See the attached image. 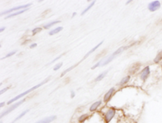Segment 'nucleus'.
Segmentation results:
<instances>
[{"label":"nucleus","mask_w":162,"mask_h":123,"mask_svg":"<svg viewBox=\"0 0 162 123\" xmlns=\"http://www.w3.org/2000/svg\"><path fill=\"white\" fill-rule=\"evenodd\" d=\"M101 100H98V101H96L94 102L93 105L90 106V112H94V111H96L98 108H99V106H101Z\"/></svg>","instance_id":"9b49d317"},{"label":"nucleus","mask_w":162,"mask_h":123,"mask_svg":"<svg viewBox=\"0 0 162 123\" xmlns=\"http://www.w3.org/2000/svg\"><path fill=\"white\" fill-rule=\"evenodd\" d=\"M94 4H95V1H92V3H91V4H89V6H88V7H87L86 9H84V10H83V11H82V13H81V15H84V14H85V13H86L87 11H88V10L90 9L91 7H93V6Z\"/></svg>","instance_id":"412c9836"},{"label":"nucleus","mask_w":162,"mask_h":123,"mask_svg":"<svg viewBox=\"0 0 162 123\" xmlns=\"http://www.w3.org/2000/svg\"><path fill=\"white\" fill-rule=\"evenodd\" d=\"M36 47V43H32L30 45V48H34Z\"/></svg>","instance_id":"bb28decb"},{"label":"nucleus","mask_w":162,"mask_h":123,"mask_svg":"<svg viewBox=\"0 0 162 123\" xmlns=\"http://www.w3.org/2000/svg\"><path fill=\"white\" fill-rule=\"evenodd\" d=\"M130 78V77L129 75L125 77H123V79L121 80V82H120V85H121V86H123V85H125L126 83H127V82H129Z\"/></svg>","instance_id":"6ab92c4d"},{"label":"nucleus","mask_w":162,"mask_h":123,"mask_svg":"<svg viewBox=\"0 0 162 123\" xmlns=\"http://www.w3.org/2000/svg\"><path fill=\"white\" fill-rule=\"evenodd\" d=\"M115 109H113V108L109 109L108 110L106 111V112H105V121H106V122H109L114 118V117L115 116Z\"/></svg>","instance_id":"39448f33"},{"label":"nucleus","mask_w":162,"mask_h":123,"mask_svg":"<svg viewBox=\"0 0 162 123\" xmlns=\"http://www.w3.org/2000/svg\"><path fill=\"white\" fill-rule=\"evenodd\" d=\"M9 89V87H6V88H4V89H3V90H1V91H0V94L3 95L4 93V92H6V91H7Z\"/></svg>","instance_id":"393cba45"},{"label":"nucleus","mask_w":162,"mask_h":123,"mask_svg":"<svg viewBox=\"0 0 162 123\" xmlns=\"http://www.w3.org/2000/svg\"><path fill=\"white\" fill-rule=\"evenodd\" d=\"M29 109H27V110H25V111H24V112H21V113H20V115H19V116L17 117H16V118H15V119L14 120V121H12V122H11V123H15V122H17L18 120H20V118H21V117H23L25 116V115L26 113L29 112Z\"/></svg>","instance_id":"2eb2a0df"},{"label":"nucleus","mask_w":162,"mask_h":123,"mask_svg":"<svg viewBox=\"0 0 162 123\" xmlns=\"http://www.w3.org/2000/svg\"><path fill=\"white\" fill-rule=\"evenodd\" d=\"M42 30V28H41V27H37V28H35V29H32V35H35L36 33H38L39 32H41Z\"/></svg>","instance_id":"4be33fe9"},{"label":"nucleus","mask_w":162,"mask_h":123,"mask_svg":"<svg viewBox=\"0 0 162 123\" xmlns=\"http://www.w3.org/2000/svg\"><path fill=\"white\" fill-rule=\"evenodd\" d=\"M71 97H72V98L75 97V92H74L73 91H71Z\"/></svg>","instance_id":"cd10ccee"},{"label":"nucleus","mask_w":162,"mask_h":123,"mask_svg":"<svg viewBox=\"0 0 162 123\" xmlns=\"http://www.w3.org/2000/svg\"><path fill=\"white\" fill-rule=\"evenodd\" d=\"M64 55V54H62L61 55H59V56H58V57H57V58H55V59H54V60H53V61H51L50 63V64H53V63H54V62H55V61H56V60H58V59L60 58V57H62V55Z\"/></svg>","instance_id":"a878e982"},{"label":"nucleus","mask_w":162,"mask_h":123,"mask_svg":"<svg viewBox=\"0 0 162 123\" xmlns=\"http://www.w3.org/2000/svg\"><path fill=\"white\" fill-rule=\"evenodd\" d=\"M56 118H57L56 116H50L48 117H46V118H43V119L39 120V121H37L35 123H51L52 122H54Z\"/></svg>","instance_id":"1a4fd4ad"},{"label":"nucleus","mask_w":162,"mask_h":123,"mask_svg":"<svg viewBox=\"0 0 162 123\" xmlns=\"http://www.w3.org/2000/svg\"><path fill=\"white\" fill-rule=\"evenodd\" d=\"M161 7V3L159 1H153L148 4V10L150 11H155Z\"/></svg>","instance_id":"423d86ee"},{"label":"nucleus","mask_w":162,"mask_h":123,"mask_svg":"<svg viewBox=\"0 0 162 123\" xmlns=\"http://www.w3.org/2000/svg\"><path fill=\"white\" fill-rule=\"evenodd\" d=\"M89 117V115L88 113H85V114H83L79 117V122H83L86 119H88V117Z\"/></svg>","instance_id":"aec40b11"},{"label":"nucleus","mask_w":162,"mask_h":123,"mask_svg":"<svg viewBox=\"0 0 162 123\" xmlns=\"http://www.w3.org/2000/svg\"><path fill=\"white\" fill-rule=\"evenodd\" d=\"M161 60H162V51H160L158 54L156 55V56L155 59H154V63L157 64V63H159V62L161 61Z\"/></svg>","instance_id":"f3484780"},{"label":"nucleus","mask_w":162,"mask_h":123,"mask_svg":"<svg viewBox=\"0 0 162 123\" xmlns=\"http://www.w3.org/2000/svg\"><path fill=\"white\" fill-rule=\"evenodd\" d=\"M28 9L29 8H27V9H25V10H21V11H16V12H13L12 14H10L7 16V17L6 18L8 19V18H11V17H14L15 16H18L20 14H22V13H24V12H25L26 11H28Z\"/></svg>","instance_id":"ddd939ff"},{"label":"nucleus","mask_w":162,"mask_h":123,"mask_svg":"<svg viewBox=\"0 0 162 123\" xmlns=\"http://www.w3.org/2000/svg\"><path fill=\"white\" fill-rule=\"evenodd\" d=\"M103 43V41H102V42H101V43H98L97 45V46H96V47H94L93 48V49H91L90 51H88V53H87L86 55H84V57H83V59H82V61H83V60H84V59H86L87 57H88V56H89V55H90L91 54H92V53H93V52H94V51H96V50H97V48H98V47H100V46H101V44Z\"/></svg>","instance_id":"f8f14e48"},{"label":"nucleus","mask_w":162,"mask_h":123,"mask_svg":"<svg viewBox=\"0 0 162 123\" xmlns=\"http://www.w3.org/2000/svg\"><path fill=\"white\" fill-rule=\"evenodd\" d=\"M114 91H115L114 88H110V89H109V90L107 91V93L104 95V102L106 103V102L109 101V100H110V99L112 98V96H113L114 93Z\"/></svg>","instance_id":"6e6552de"},{"label":"nucleus","mask_w":162,"mask_h":123,"mask_svg":"<svg viewBox=\"0 0 162 123\" xmlns=\"http://www.w3.org/2000/svg\"><path fill=\"white\" fill-rule=\"evenodd\" d=\"M50 77H47L46 79L44 80L42 82H41V83L37 84V85H36L35 87H32V88H30V89H29V90H27V91H25V92H23V93H21V94L18 95L17 96H15V97L13 98L12 100H9V101L7 102V105H11V104H13L14 102L17 101L19 99H20V98H22V97H23V96H25V95H28V94H29V93H30V92H32V91H34V90H36V89H37L38 87H41V86H43L44 84L46 83L47 82L49 81V79H50Z\"/></svg>","instance_id":"f257e3e1"},{"label":"nucleus","mask_w":162,"mask_h":123,"mask_svg":"<svg viewBox=\"0 0 162 123\" xmlns=\"http://www.w3.org/2000/svg\"><path fill=\"white\" fill-rule=\"evenodd\" d=\"M150 74V68L149 66H146L140 73V78L143 81H145V80L148 78V77L149 76Z\"/></svg>","instance_id":"0eeeda50"},{"label":"nucleus","mask_w":162,"mask_h":123,"mask_svg":"<svg viewBox=\"0 0 162 123\" xmlns=\"http://www.w3.org/2000/svg\"><path fill=\"white\" fill-rule=\"evenodd\" d=\"M30 5H31V4H25V5H20V6H18V7H14V8H11V9L7 10V11H4V12H2V13H1V15L3 16V15L9 14V13H11V12H13V11L16 12V11H21V10H25V9H27V7H29Z\"/></svg>","instance_id":"20e7f679"},{"label":"nucleus","mask_w":162,"mask_h":123,"mask_svg":"<svg viewBox=\"0 0 162 123\" xmlns=\"http://www.w3.org/2000/svg\"><path fill=\"white\" fill-rule=\"evenodd\" d=\"M107 73H108V71H104V72H103L102 73H101L99 76L97 77V78L95 79V82H99V81H101V80H102L103 78H104V77H105V75L107 74Z\"/></svg>","instance_id":"a211bd4d"},{"label":"nucleus","mask_w":162,"mask_h":123,"mask_svg":"<svg viewBox=\"0 0 162 123\" xmlns=\"http://www.w3.org/2000/svg\"><path fill=\"white\" fill-rule=\"evenodd\" d=\"M140 68V63H135V64H134L129 69V73L130 74H133L135 73V72H137L139 69Z\"/></svg>","instance_id":"9d476101"},{"label":"nucleus","mask_w":162,"mask_h":123,"mask_svg":"<svg viewBox=\"0 0 162 123\" xmlns=\"http://www.w3.org/2000/svg\"><path fill=\"white\" fill-rule=\"evenodd\" d=\"M4 105H5V103H3V102H2V103H1V104H0V107H1V108H3V107H4Z\"/></svg>","instance_id":"c85d7f7f"},{"label":"nucleus","mask_w":162,"mask_h":123,"mask_svg":"<svg viewBox=\"0 0 162 123\" xmlns=\"http://www.w3.org/2000/svg\"><path fill=\"white\" fill-rule=\"evenodd\" d=\"M15 53H16V51H11V52H10V53H8V54H7V55H6V56L4 57V59L7 58V57H10V56H11V55H13L15 54Z\"/></svg>","instance_id":"b1692460"},{"label":"nucleus","mask_w":162,"mask_h":123,"mask_svg":"<svg viewBox=\"0 0 162 123\" xmlns=\"http://www.w3.org/2000/svg\"><path fill=\"white\" fill-rule=\"evenodd\" d=\"M4 30H5V27H2L1 29H0V32H3Z\"/></svg>","instance_id":"c756f323"},{"label":"nucleus","mask_w":162,"mask_h":123,"mask_svg":"<svg viewBox=\"0 0 162 123\" xmlns=\"http://www.w3.org/2000/svg\"><path fill=\"white\" fill-rule=\"evenodd\" d=\"M60 21H53V22H50V23H48V24H46V25H45L44 26V29H49V28H50V27H52L53 26H54V25H56V24H58V23H60Z\"/></svg>","instance_id":"4468645a"},{"label":"nucleus","mask_w":162,"mask_h":123,"mask_svg":"<svg viewBox=\"0 0 162 123\" xmlns=\"http://www.w3.org/2000/svg\"><path fill=\"white\" fill-rule=\"evenodd\" d=\"M62 66V63H58V64H57V65L54 66V71H57V70H58V69L61 68Z\"/></svg>","instance_id":"5701e85b"},{"label":"nucleus","mask_w":162,"mask_h":123,"mask_svg":"<svg viewBox=\"0 0 162 123\" xmlns=\"http://www.w3.org/2000/svg\"><path fill=\"white\" fill-rule=\"evenodd\" d=\"M25 101V99H23V100H21L20 101H17L15 104H14V105H12L11 106H10V107H9L6 111H4V112L1 114V118H3L4 116H6V115H7V114H9L10 112H12V111L15 110L16 108H18L19 106L21 105V104H23Z\"/></svg>","instance_id":"7ed1b4c3"},{"label":"nucleus","mask_w":162,"mask_h":123,"mask_svg":"<svg viewBox=\"0 0 162 123\" xmlns=\"http://www.w3.org/2000/svg\"><path fill=\"white\" fill-rule=\"evenodd\" d=\"M61 30H62V27H58V28H55L53 30H51L50 32L49 33V34L50 35H54V34H56V33L60 32Z\"/></svg>","instance_id":"dca6fc26"},{"label":"nucleus","mask_w":162,"mask_h":123,"mask_svg":"<svg viewBox=\"0 0 162 123\" xmlns=\"http://www.w3.org/2000/svg\"><path fill=\"white\" fill-rule=\"evenodd\" d=\"M130 46H132V45H130V46H127V47H120V48H119V49H118L116 51H114L113 54L110 55H109L108 57L105 59V60H102V63H101V66H104V65H108L109 63H110L114 59H115L116 57L121 54L123 51H125L126 49H128Z\"/></svg>","instance_id":"f03ea898"}]
</instances>
